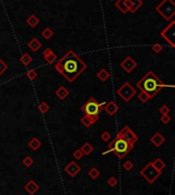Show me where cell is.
Returning a JSON list of instances; mask_svg holds the SVG:
<instances>
[{
  "label": "cell",
  "instance_id": "18",
  "mask_svg": "<svg viewBox=\"0 0 175 195\" xmlns=\"http://www.w3.org/2000/svg\"><path fill=\"white\" fill-rule=\"evenodd\" d=\"M28 47L33 51V52H37V51L42 47V43H41L37 38H33L31 41L28 43Z\"/></svg>",
  "mask_w": 175,
  "mask_h": 195
},
{
  "label": "cell",
  "instance_id": "21",
  "mask_svg": "<svg viewBox=\"0 0 175 195\" xmlns=\"http://www.w3.org/2000/svg\"><path fill=\"white\" fill-rule=\"evenodd\" d=\"M27 24L30 26V27L31 28H36L37 26L39 25V23H40V20L38 18V17H36L35 14H31V16H30L28 18H27Z\"/></svg>",
  "mask_w": 175,
  "mask_h": 195
},
{
  "label": "cell",
  "instance_id": "35",
  "mask_svg": "<svg viewBox=\"0 0 175 195\" xmlns=\"http://www.w3.org/2000/svg\"><path fill=\"white\" fill-rule=\"evenodd\" d=\"M152 51H154L155 53H160L163 50V46L161 45V44L156 43V44H154V45L152 46Z\"/></svg>",
  "mask_w": 175,
  "mask_h": 195
},
{
  "label": "cell",
  "instance_id": "20",
  "mask_svg": "<svg viewBox=\"0 0 175 195\" xmlns=\"http://www.w3.org/2000/svg\"><path fill=\"white\" fill-rule=\"evenodd\" d=\"M28 145H29V147L30 148H31L32 150H38L40 147H41V145H42V143H41V141L39 140L38 138H36V137H34V138H32L31 140L29 141V143H28Z\"/></svg>",
  "mask_w": 175,
  "mask_h": 195
},
{
  "label": "cell",
  "instance_id": "25",
  "mask_svg": "<svg viewBox=\"0 0 175 195\" xmlns=\"http://www.w3.org/2000/svg\"><path fill=\"white\" fill-rule=\"evenodd\" d=\"M20 61L25 65V67H28V65L33 61V58L29 53H23V55H22L20 58Z\"/></svg>",
  "mask_w": 175,
  "mask_h": 195
},
{
  "label": "cell",
  "instance_id": "24",
  "mask_svg": "<svg viewBox=\"0 0 175 195\" xmlns=\"http://www.w3.org/2000/svg\"><path fill=\"white\" fill-rule=\"evenodd\" d=\"M38 185L34 182V181H30L27 185H26V190L28 191L30 194H34L37 190H38Z\"/></svg>",
  "mask_w": 175,
  "mask_h": 195
},
{
  "label": "cell",
  "instance_id": "23",
  "mask_svg": "<svg viewBox=\"0 0 175 195\" xmlns=\"http://www.w3.org/2000/svg\"><path fill=\"white\" fill-rule=\"evenodd\" d=\"M80 150H81V152L83 153V155H88V154H90L92 151H93V147L91 146L90 143L85 142L84 144L82 145Z\"/></svg>",
  "mask_w": 175,
  "mask_h": 195
},
{
  "label": "cell",
  "instance_id": "2",
  "mask_svg": "<svg viewBox=\"0 0 175 195\" xmlns=\"http://www.w3.org/2000/svg\"><path fill=\"white\" fill-rule=\"evenodd\" d=\"M136 86L141 91L146 92L148 95V97H150V99H152L155 95H157L164 87H170V88L174 87L173 85H168V84L163 83V81L160 80L154 74V72L152 71H148L146 74V76L139 82H137Z\"/></svg>",
  "mask_w": 175,
  "mask_h": 195
},
{
  "label": "cell",
  "instance_id": "36",
  "mask_svg": "<svg viewBox=\"0 0 175 195\" xmlns=\"http://www.w3.org/2000/svg\"><path fill=\"white\" fill-rule=\"evenodd\" d=\"M111 138H112L111 134L109 133V132H107V131L103 132V133L100 135V139H102V141H110Z\"/></svg>",
  "mask_w": 175,
  "mask_h": 195
},
{
  "label": "cell",
  "instance_id": "11",
  "mask_svg": "<svg viewBox=\"0 0 175 195\" xmlns=\"http://www.w3.org/2000/svg\"><path fill=\"white\" fill-rule=\"evenodd\" d=\"M98 121V116H87L85 115L81 117L80 122L85 128H89L92 125H94Z\"/></svg>",
  "mask_w": 175,
  "mask_h": 195
},
{
  "label": "cell",
  "instance_id": "10",
  "mask_svg": "<svg viewBox=\"0 0 175 195\" xmlns=\"http://www.w3.org/2000/svg\"><path fill=\"white\" fill-rule=\"evenodd\" d=\"M120 67L124 69V71L127 74H130L133 71V69L137 67V62L133 59L131 56H127V57L124 58V59L121 61Z\"/></svg>",
  "mask_w": 175,
  "mask_h": 195
},
{
  "label": "cell",
  "instance_id": "17",
  "mask_svg": "<svg viewBox=\"0 0 175 195\" xmlns=\"http://www.w3.org/2000/svg\"><path fill=\"white\" fill-rule=\"evenodd\" d=\"M69 94H70V91L67 89L65 86H61L55 91V95H57V97L58 99H61V100H65V99L69 96Z\"/></svg>",
  "mask_w": 175,
  "mask_h": 195
},
{
  "label": "cell",
  "instance_id": "5",
  "mask_svg": "<svg viewBox=\"0 0 175 195\" xmlns=\"http://www.w3.org/2000/svg\"><path fill=\"white\" fill-rule=\"evenodd\" d=\"M105 104L106 102L98 103L94 97H90L86 101V103L81 106V110L87 116H98V113L103 109Z\"/></svg>",
  "mask_w": 175,
  "mask_h": 195
},
{
  "label": "cell",
  "instance_id": "14",
  "mask_svg": "<svg viewBox=\"0 0 175 195\" xmlns=\"http://www.w3.org/2000/svg\"><path fill=\"white\" fill-rule=\"evenodd\" d=\"M65 170L71 176V177H75V176L78 174V173L80 172L81 168L77 164L74 163V161H71V163L65 168Z\"/></svg>",
  "mask_w": 175,
  "mask_h": 195
},
{
  "label": "cell",
  "instance_id": "15",
  "mask_svg": "<svg viewBox=\"0 0 175 195\" xmlns=\"http://www.w3.org/2000/svg\"><path fill=\"white\" fill-rule=\"evenodd\" d=\"M115 6H116L122 13H126L127 12H129L130 1L129 0H118V1L115 3Z\"/></svg>",
  "mask_w": 175,
  "mask_h": 195
},
{
  "label": "cell",
  "instance_id": "16",
  "mask_svg": "<svg viewBox=\"0 0 175 195\" xmlns=\"http://www.w3.org/2000/svg\"><path fill=\"white\" fill-rule=\"evenodd\" d=\"M151 142L154 144L156 147H160L164 142H165V138H164V136L159 133V132H157V133H155L154 135L152 136L151 138Z\"/></svg>",
  "mask_w": 175,
  "mask_h": 195
},
{
  "label": "cell",
  "instance_id": "4",
  "mask_svg": "<svg viewBox=\"0 0 175 195\" xmlns=\"http://www.w3.org/2000/svg\"><path fill=\"white\" fill-rule=\"evenodd\" d=\"M156 12L161 14L164 20L169 21L175 14V3L173 0H163L156 7Z\"/></svg>",
  "mask_w": 175,
  "mask_h": 195
},
{
  "label": "cell",
  "instance_id": "22",
  "mask_svg": "<svg viewBox=\"0 0 175 195\" xmlns=\"http://www.w3.org/2000/svg\"><path fill=\"white\" fill-rule=\"evenodd\" d=\"M96 76H98V78L99 81H102V82H106V81L110 78L111 75L106 69H102L100 71H98V74H96Z\"/></svg>",
  "mask_w": 175,
  "mask_h": 195
},
{
  "label": "cell",
  "instance_id": "1",
  "mask_svg": "<svg viewBox=\"0 0 175 195\" xmlns=\"http://www.w3.org/2000/svg\"><path fill=\"white\" fill-rule=\"evenodd\" d=\"M54 68L70 83H73L87 69V64L73 50H69L61 59L57 61Z\"/></svg>",
  "mask_w": 175,
  "mask_h": 195
},
{
  "label": "cell",
  "instance_id": "8",
  "mask_svg": "<svg viewBox=\"0 0 175 195\" xmlns=\"http://www.w3.org/2000/svg\"><path fill=\"white\" fill-rule=\"evenodd\" d=\"M160 175H161V172L158 171V170H156L155 167L152 165V163L148 164L147 167L144 168L142 171H141V176H143V177L146 178L150 183L154 182Z\"/></svg>",
  "mask_w": 175,
  "mask_h": 195
},
{
  "label": "cell",
  "instance_id": "6",
  "mask_svg": "<svg viewBox=\"0 0 175 195\" xmlns=\"http://www.w3.org/2000/svg\"><path fill=\"white\" fill-rule=\"evenodd\" d=\"M118 96H120L125 102H129L136 95V90L130 85L129 82H125L117 90Z\"/></svg>",
  "mask_w": 175,
  "mask_h": 195
},
{
  "label": "cell",
  "instance_id": "31",
  "mask_svg": "<svg viewBox=\"0 0 175 195\" xmlns=\"http://www.w3.org/2000/svg\"><path fill=\"white\" fill-rule=\"evenodd\" d=\"M171 121H172V117H171L169 115H162V117H160V122L164 125H167L169 124Z\"/></svg>",
  "mask_w": 175,
  "mask_h": 195
},
{
  "label": "cell",
  "instance_id": "40",
  "mask_svg": "<svg viewBox=\"0 0 175 195\" xmlns=\"http://www.w3.org/2000/svg\"><path fill=\"white\" fill-rule=\"evenodd\" d=\"M108 183H109L111 186H115V185L117 184V180H116V178L112 177V178L109 179V181H108Z\"/></svg>",
  "mask_w": 175,
  "mask_h": 195
},
{
  "label": "cell",
  "instance_id": "27",
  "mask_svg": "<svg viewBox=\"0 0 175 195\" xmlns=\"http://www.w3.org/2000/svg\"><path fill=\"white\" fill-rule=\"evenodd\" d=\"M50 108V106L48 105V103H46L45 101H43V102H41V103L39 104L38 106V109H39V112L42 113V115H45L46 112H48V110H49Z\"/></svg>",
  "mask_w": 175,
  "mask_h": 195
},
{
  "label": "cell",
  "instance_id": "3",
  "mask_svg": "<svg viewBox=\"0 0 175 195\" xmlns=\"http://www.w3.org/2000/svg\"><path fill=\"white\" fill-rule=\"evenodd\" d=\"M133 146L134 145L130 144V143H128L126 140H124V139H122L120 136L117 134L116 138H115L114 140L112 141L111 144H109V146H108L109 149L103 152L102 154L106 155V154L110 152H114L115 154H117L119 156V159H123V157L133 148Z\"/></svg>",
  "mask_w": 175,
  "mask_h": 195
},
{
  "label": "cell",
  "instance_id": "12",
  "mask_svg": "<svg viewBox=\"0 0 175 195\" xmlns=\"http://www.w3.org/2000/svg\"><path fill=\"white\" fill-rule=\"evenodd\" d=\"M43 57L48 64H54V62L58 61V56L50 48H45L43 51Z\"/></svg>",
  "mask_w": 175,
  "mask_h": 195
},
{
  "label": "cell",
  "instance_id": "9",
  "mask_svg": "<svg viewBox=\"0 0 175 195\" xmlns=\"http://www.w3.org/2000/svg\"><path fill=\"white\" fill-rule=\"evenodd\" d=\"M118 135L120 136L122 139H124V140H126L128 143H130V144H132V145H134V143L138 141L137 135L128 126L123 127L122 130L118 133Z\"/></svg>",
  "mask_w": 175,
  "mask_h": 195
},
{
  "label": "cell",
  "instance_id": "32",
  "mask_svg": "<svg viewBox=\"0 0 175 195\" xmlns=\"http://www.w3.org/2000/svg\"><path fill=\"white\" fill-rule=\"evenodd\" d=\"M7 69H8V65H7V64L3 61L1 58H0V76L3 75V74L7 71Z\"/></svg>",
  "mask_w": 175,
  "mask_h": 195
},
{
  "label": "cell",
  "instance_id": "29",
  "mask_svg": "<svg viewBox=\"0 0 175 195\" xmlns=\"http://www.w3.org/2000/svg\"><path fill=\"white\" fill-rule=\"evenodd\" d=\"M26 76H27V78L29 80L34 81L37 78V77H38V73L36 72V69H29V71L27 72V74H26Z\"/></svg>",
  "mask_w": 175,
  "mask_h": 195
},
{
  "label": "cell",
  "instance_id": "28",
  "mask_svg": "<svg viewBox=\"0 0 175 195\" xmlns=\"http://www.w3.org/2000/svg\"><path fill=\"white\" fill-rule=\"evenodd\" d=\"M152 165L155 167L156 170H158V171H160V172H161L162 169L165 168V164H164L163 161H162V159H156V160L154 161V163H152Z\"/></svg>",
  "mask_w": 175,
  "mask_h": 195
},
{
  "label": "cell",
  "instance_id": "33",
  "mask_svg": "<svg viewBox=\"0 0 175 195\" xmlns=\"http://www.w3.org/2000/svg\"><path fill=\"white\" fill-rule=\"evenodd\" d=\"M159 112L161 113V115H169L170 107H169V106H167L166 104H164V105H162L161 107L159 108Z\"/></svg>",
  "mask_w": 175,
  "mask_h": 195
},
{
  "label": "cell",
  "instance_id": "19",
  "mask_svg": "<svg viewBox=\"0 0 175 195\" xmlns=\"http://www.w3.org/2000/svg\"><path fill=\"white\" fill-rule=\"evenodd\" d=\"M130 1V8L129 12L134 13L136 12L138 8H140L142 6V0H129Z\"/></svg>",
  "mask_w": 175,
  "mask_h": 195
},
{
  "label": "cell",
  "instance_id": "38",
  "mask_svg": "<svg viewBox=\"0 0 175 195\" xmlns=\"http://www.w3.org/2000/svg\"><path fill=\"white\" fill-rule=\"evenodd\" d=\"M123 167H124V169L126 171H130L133 167V164L130 160H127L126 163H124V165H123Z\"/></svg>",
  "mask_w": 175,
  "mask_h": 195
},
{
  "label": "cell",
  "instance_id": "26",
  "mask_svg": "<svg viewBox=\"0 0 175 195\" xmlns=\"http://www.w3.org/2000/svg\"><path fill=\"white\" fill-rule=\"evenodd\" d=\"M53 35H54V33H53V31L51 30L50 28H45L42 31V33H41V36H42L43 38L46 39V40H49Z\"/></svg>",
  "mask_w": 175,
  "mask_h": 195
},
{
  "label": "cell",
  "instance_id": "30",
  "mask_svg": "<svg viewBox=\"0 0 175 195\" xmlns=\"http://www.w3.org/2000/svg\"><path fill=\"white\" fill-rule=\"evenodd\" d=\"M138 99H139V101L140 102H142V103H146V102L148 100H150V97H148V95L146 93V92H143V91H141L140 93L138 94Z\"/></svg>",
  "mask_w": 175,
  "mask_h": 195
},
{
  "label": "cell",
  "instance_id": "13",
  "mask_svg": "<svg viewBox=\"0 0 175 195\" xmlns=\"http://www.w3.org/2000/svg\"><path fill=\"white\" fill-rule=\"evenodd\" d=\"M103 109L106 110V112L108 113V115H110V116H114V115H116V113L118 112V110H119V106L117 105V103L115 101H110V102H108V103L105 104V107H103Z\"/></svg>",
  "mask_w": 175,
  "mask_h": 195
},
{
  "label": "cell",
  "instance_id": "39",
  "mask_svg": "<svg viewBox=\"0 0 175 195\" xmlns=\"http://www.w3.org/2000/svg\"><path fill=\"white\" fill-rule=\"evenodd\" d=\"M73 156L75 157V159H82V156H83V153L81 152V150H80V149H78V150H76L75 152H74Z\"/></svg>",
  "mask_w": 175,
  "mask_h": 195
},
{
  "label": "cell",
  "instance_id": "7",
  "mask_svg": "<svg viewBox=\"0 0 175 195\" xmlns=\"http://www.w3.org/2000/svg\"><path fill=\"white\" fill-rule=\"evenodd\" d=\"M174 33H175V21H171V23L161 32V37L165 39L166 41L170 44V46L173 47V48L175 47V43H174L175 34Z\"/></svg>",
  "mask_w": 175,
  "mask_h": 195
},
{
  "label": "cell",
  "instance_id": "34",
  "mask_svg": "<svg viewBox=\"0 0 175 195\" xmlns=\"http://www.w3.org/2000/svg\"><path fill=\"white\" fill-rule=\"evenodd\" d=\"M89 176L92 178V179H96L99 176V172L96 168H92L90 171H89Z\"/></svg>",
  "mask_w": 175,
  "mask_h": 195
},
{
  "label": "cell",
  "instance_id": "37",
  "mask_svg": "<svg viewBox=\"0 0 175 195\" xmlns=\"http://www.w3.org/2000/svg\"><path fill=\"white\" fill-rule=\"evenodd\" d=\"M23 164L26 165V167H31L32 164H33V159L30 156H27V157H25V159H24Z\"/></svg>",
  "mask_w": 175,
  "mask_h": 195
}]
</instances>
